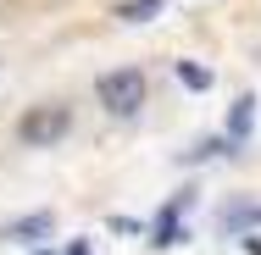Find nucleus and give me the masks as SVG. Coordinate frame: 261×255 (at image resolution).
Segmentation results:
<instances>
[{
  "label": "nucleus",
  "mask_w": 261,
  "mask_h": 255,
  "mask_svg": "<svg viewBox=\"0 0 261 255\" xmlns=\"http://www.w3.org/2000/svg\"><path fill=\"white\" fill-rule=\"evenodd\" d=\"M67 255H95V250H89V239H78V244H67Z\"/></svg>",
  "instance_id": "obj_9"
},
{
  "label": "nucleus",
  "mask_w": 261,
  "mask_h": 255,
  "mask_svg": "<svg viewBox=\"0 0 261 255\" xmlns=\"http://www.w3.org/2000/svg\"><path fill=\"white\" fill-rule=\"evenodd\" d=\"M50 233H56V211H28V216H17V222L0 228V239L17 244V250H45Z\"/></svg>",
  "instance_id": "obj_3"
},
{
  "label": "nucleus",
  "mask_w": 261,
  "mask_h": 255,
  "mask_svg": "<svg viewBox=\"0 0 261 255\" xmlns=\"http://www.w3.org/2000/svg\"><path fill=\"white\" fill-rule=\"evenodd\" d=\"M72 133V105L61 100H45V105H28L22 117H17V139L28 145V150H50Z\"/></svg>",
  "instance_id": "obj_2"
},
{
  "label": "nucleus",
  "mask_w": 261,
  "mask_h": 255,
  "mask_svg": "<svg viewBox=\"0 0 261 255\" xmlns=\"http://www.w3.org/2000/svg\"><path fill=\"white\" fill-rule=\"evenodd\" d=\"M22 255H50V250H22Z\"/></svg>",
  "instance_id": "obj_10"
},
{
  "label": "nucleus",
  "mask_w": 261,
  "mask_h": 255,
  "mask_svg": "<svg viewBox=\"0 0 261 255\" xmlns=\"http://www.w3.org/2000/svg\"><path fill=\"white\" fill-rule=\"evenodd\" d=\"M250 128H256V95H239L233 111H228V133H222V139H228V145H245Z\"/></svg>",
  "instance_id": "obj_5"
},
{
  "label": "nucleus",
  "mask_w": 261,
  "mask_h": 255,
  "mask_svg": "<svg viewBox=\"0 0 261 255\" xmlns=\"http://www.w3.org/2000/svg\"><path fill=\"white\" fill-rule=\"evenodd\" d=\"M156 11H167V0H122L117 6V22H150Z\"/></svg>",
  "instance_id": "obj_7"
},
{
  "label": "nucleus",
  "mask_w": 261,
  "mask_h": 255,
  "mask_svg": "<svg viewBox=\"0 0 261 255\" xmlns=\"http://www.w3.org/2000/svg\"><path fill=\"white\" fill-rule=\"evenodd\" d=\"M111 233H145V222H134V216H111Z\"/></svg>",
  "instance_id": "obj_8"
},
{
  "label": "nucleus",
  "mask_w": 261,
  "mask_h": 255,
  "mask_svg": "<svg viewBox=\"0 0 261 255\" xmlns=\"http://www.w3.org/2000/svg\"><path fill=\"white\" fill-rule=\"evenodd\" d=\"M189 200H195V189H184V194L156 216V228H150V244H156V250H172V244L189 239V233H184V211H189Z\"/></svg>",
  "instance_id": "obj_4"
},
{
  "label": "nucleus",
  "mask_w": 261,
  "mask_h": 255,
  "mask_svg": "<svg viewBox=\"0 0 261 255\" xmlns=\"http://www.w3.org/2000/svg\"><path fill=\"white\" fill-rule=\"evenodd\" d=\"M95 100H100L106 117H139L145 100H150V83H145L139 67H111V72L95 78Z\"/></svg>",
  "instance_id": "obj_1"
},
{
  "label": "nucleus",
  "mask_w": 261,
  "mask_h": 255,
  "mask_svg": "<svg viewBox=\"0 0 261 255\" xmlns=\"http://www.w3.org/2000/svg\"><path fill=\"white\" fill-rule=\"evenodd\" d=\"M172 72H178V83H184V89H195V95H206L211 83H217V72H211L206 61H189V55H184V61H172Z\"/></svg>",
  "instance_id": "obj_6"
}]
</instances>
